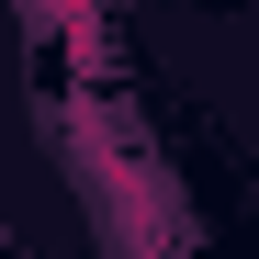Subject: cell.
Segmentation results:
<instances>
[]
</instances>
